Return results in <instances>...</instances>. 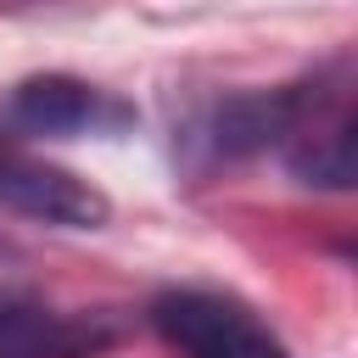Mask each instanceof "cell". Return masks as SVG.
Returning <instances> with one entry per match:
<instances>
[{
	"instance_id": "cell-4",
	"label": "cell",
	"mask_w": 358,
	"mask_h": 358,
	"mask_svg": "<svg viewBox=\"0 0 358 358\" xmlns=\"http://www.w3.org/2000/svg\"><path fill=\"white\" fill-rule=\"evenodd\" d=\"M101 347L90 319H62L28 302H0V358H84Z\"/></svg>"
},
{
	"instance_id": "cell-1",
	"label": "cell",
	"mask_w": 358,
	"mask_h": 358,
	"mask_svg": "<svg viewBox=\"0 0 358 358\" xmlns=\"http://www.w3.org/2000/svg\"><path fill=\"white\" fill-rule=\"evenodd\" d=\"M151 324L179 358H285L280 336L224 291H162L151 302Z\"/></svg>"
},
{
	"instance_id": "cell-2",
	"label": "cell",
	"mask_w": 358,
	"mask_h": 358,
	"mask_svg": "<svg viewBox=\"0 0 358 358\" xmlns=\"http://www.w3.org/2000/svg\"><path fill=\"white\" fill-rule=\"evenodd\" d=\"M0 207L39 224H62V229H101L112 218V201L90 179L17 145H0Z\"/></svg>"
},
{
	"instance_id": "cell-3",
	"label": "cell",
	"mask_w": 358,
	"mask_h": 358,
	"mask_svg": "<svg viewBox=\"0 0 358 358\" xmlns=\"http://www.w3.org/2000/svg\"><path fill=\"white\" fill-rule=\"evenodd\" d=\"M11 123L28 134L73 140V134H123L134 123V106L117 101L101 84H84L73 73H39L11 90Z\"/></svg>"
}]
</instances>
